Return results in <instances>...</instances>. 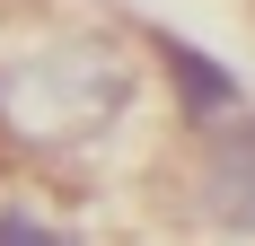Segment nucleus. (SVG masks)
I'll return each mask as SVG.
<instances>
[{"label": "nucleus", "instance_id": "nucleus-1", "mask_svg": "<svg viewBox=\"0 0 255 246\" xmlns=\"http://www.w3.org/2000/svg\"><path fill=\"white\" fill-rule=\"evenodd\" d=\"M132 106V71L106 35H44V44L0 53V132L26 149L97 141Z\"/></svg>", "mask_w": 255, "mask_h": 246}, {"label": "nucleus", "instance_id": "nucleus-2", "mask_svg": "<svg viewBox=\"0 0 255 246\" xmlns=\"http://www.w3.org/2000/svg\"><path fill=\"white\" fill-rule=\"evenodd\" d=\"M203 211L238 238H255V123H229L203 158Z\"/></svg>", "mask_w": 255, "mask_h": 246}, {"label": "nucleus", "instance_id": "nucleus-3", "mask_svg": "<svg viewBox=\"0 0 255 246\" xmlns=\"http://www.w3.org/2000/svg\"><path fill=\"white\" fill-rule=\"evenodd\" d=\"M158 62L176 71V97L194 106L203 123H229V115H238V79H229V62H203L185 35H158Z\"/></svg>", "mask_w": 255, "mask_h": 246}, {"label": "nucleus", "instance_id": "nucleus-4", "mask_svg": "<svg viewBox=\"0 0 255 246\" xmlns=\"http://www.w3.org/2000/svg\"><path fill=\"white\" fill-rule=\"evenodd\" d=\"M0 246H71L62 229H44L35 211H0Z\"/></svg>", "mask_w": 255, "mask_h": 246}]
</instances>
